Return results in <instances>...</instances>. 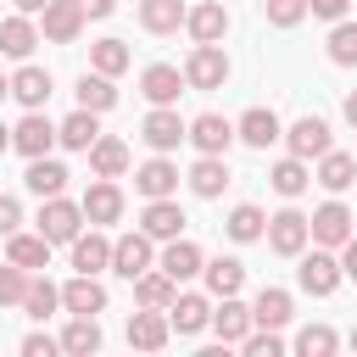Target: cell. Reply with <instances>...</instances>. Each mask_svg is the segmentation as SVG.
Wrapping results in <instances>:
<instances>
[{"instance_id": "cell-1", "label": "cell", "mask_w": 357, "mask_h": 357, "mask_svg": "<svg viewBox=\"0 0 357 357\" xmlns=\"http://www.w3.org/2000/svg\"><path fill=\"white\" fill-rule=\"evenodd\" d=\"M84 201H67V195H50L45 206H39V234L50 240V245H73L78 234H84Z\"/></svg>"}, {"instance_id": "cell-2", "label": "cell", "mask_w": 357, "mask_h": 357, "mask_svg": "<svg viewBox=\"0 0 357 357\" xmlns=\"http://www.w3.org/2000/svg\"><path fill=\"white\" fill-rule=\"evenodd\" d=\"M340 257H329V245H318V251H301V268H296V284L307 290V296H335L340 290Z\"/></svg>"}, {"instance_id": "cell-3", "label": "cell", "mask_w": 357, "mask_h": 357, "mask_svg": "<svg viewBox=\"0 0 357 357\" xmlns=\"http://www.w3.org/2000/svg\"><path fill=\"white\" fill-rule=\"evenodd\" d=\"M184 84H190V89H223V84H229V56H223V45H195L190 61H184Z\"/></svg>"}, {"instance_id": "cell-4", "label": "cell", "mask_w": 357, "mask_h": 357, "mask_svg": "<svg viewBox=\"0 0 357 357\" xmlns=\"http://www.w3.org/2000/svg\"><path fill=\"white\" fill-rule=\"evenodd\" d=\"M139 139H145L151 151H162V156H167V151H178V139H190V123H184L173 106H151V112H145V123H139Z\"/></svg>"}, {"instance_id": "cell-5", "label": "cell", "mask_w": 357, "mask_h": 357, "mask_svg": "<svg viewBox=\"0 0 357 357\" xmlns=\"http://www.w3.org/2000/svg\"><path fill=\"white\" fill-rule=\"evenodd\" d=\"M307 240H312L307 212L284 206V212H273V218H268V245H273L279 257H301V251H307Z\"/></svg>"}, {"instance_id": "cell-6", "label": "cell", "mask_w": 357, "mask_h": 357, "mask_svg": "<svg viewBox=\"0 0 357 357\" xmlns=\"http://www.w3.org/2000/svg\"><path fill=\"white\" fill-rule=\"evenodd\" d=\"M145 268H156L151 234H145V229H134V234H117V240H112V273H123V279L134 284Z\"/></svg>"}, {"instance_id": "cell-7", "label": "cell", "mask_w": 357, "mask_h": 357, "mask_svg": "<svg viewBox=\"0 0 357 357\" xmlns=\"http://www.w3.org/2000/svg\"><path fill=\"white\" fill-rule=\"evenodd\" d=\"M307 223H312V245L340 251V245L351 240V223H357V218H351V206H346V201H324V206H318Z\"/></svg>"}, {"instance_id": "cell-8", "label": "cell", "mask_w": 357, "mask_h": 357, "mask_svg": "<svg viewBox=\"0 0 357 357\" xmlns=\"http://www.w3.org/2000/svg\"><path fill=\"white\" fill-rule=\"evenodd\" d=\"M39 17H45V39H50V45H73V39L84 33V22H89L78 0H50Z\"/></svg>"}, {"instance_id": "cell-9", "label": "cell", "mask_w": 357, "mask_h": 357, "mask_svg": "<svg viewBox=\"0 0 357 357\" xmlns=\"http://www.w3.org/2000/svg\"><path fill=\"white\" fill-rule=\"evenodd\" d=\"M234 139H240V134H234V123H229V117H218V112H201V117L190 123V145H195L201 156H223Z\"/></svg>"}, {"instance_id": "cell-10", "label": "cell", "mask_w": 357, "mask_h": 357, "mask_svg": "<svg viewBox=\"0 0 357 357\" xmlns=\"http://www.w3.org/2000/svg\"><path fill=\"white\" fill-rule=\"evenodd\" d=\"M184 206L173 201V195H162V201H145V212H139V229L151 234V240H178L184 234Z\"/></svg>"}, {"instance_id": "cell-11", "label": "cell", "mask_w": 357, "mask_h": 357, "mask_svg": "<svg viewBox=\"0 0 357 357\" xmlns=\"http://www.w3.org/2000/svg\"><path fill=\"white\" fill-rule=\"evenodd\" d=\"M156 268H162L167 279H178V284H184V279H195V273L206 268V257H201V245H195V240H184V234H178V240H162Z\"/></svg>"}, {"instance_id": "cell-12", "label": "cell", "mask_w": 357, "mask_h": 357, "mask_svg": "<svg viewBox=\"0 0 357 357\" xmlns=\"http://www.w3.org/2000/svg\"><path fill=\"white\" fill-rule=\"evenodd\" d=\"M61 307L78 312V318H95V312H106V284H100L95 273H73V279L61 284Z\"/></svg>"}, {"instance_id": "cell-13", "label": "cell", "mask_w": 357, "mask_h": 357, "mask_svg": "<svg viewBox=\"0 0 357 357\" xmlns=\"http://www.w3.org/2000/svg\"><path fill=\"white\" fill-rule=\"evenodd\" d=\"M251 307L240 301V296H218V307H212V329H218V340L223 346H240L245 335H251Z\"/></svg>"}, {"instance_id": "cell-14", "label": "cell", "mask_w": 357, "mask_h": 357, "mask_svg": "<svg viewBox=\"0 0 357 357\" xmlns=\"http://www.w3.org/2000/svg\"><path fill=\"white\" fill-rule=\"evenodd\" d=\"M167 335H173L167 307H139V312L128 318V346H139V351H162Z\"/></svg>"}, {"instance_id": "cell-15", "label": "cell", "mask_w": 357, "mask_h": 357, "mask_svg": "<svg viewBox=\"0 0 357 357\" xmlns=\"http://www.w3.org/2000/svg\"><path fill=\"white\" fill-rule=\"evenodd\" d=\"M139 95H145L151 106H173V100L184 95V73L167 67V61H151V67L139 73Z\"/></svg>"}, {"instance_id": "cell-16", "label": "cell", "mask_w": 357, "mask_h": 357, "mask_svg": "<svg viewBox=\"0 0 357 357\" xmlns=\"http://www.w3.org/2000/svg\"><path fill=\"white\" fill-rule=\"evenodd\" d=\"M234 134H240L251 151H268L273 139H284V123H279V112H273V106H251V112L234 123Z\"/></svg>"}, {"instance_id": "cell-17", "label": "cell", "mask_w": 357, "mask_h": 357, "mask_svg": "<svg viewBox=\"0 0 357 357\" xmlns=\"http://www.w3.org/2000/svg\"><path fill=\"white\" fill-rule=\"evenodd\" d=\"M11 145H17L22 156H50V145H61V139H56V123H50L45 112H28V117L11 128Z\"/></svg>"}, {"instance_id": "cell-18", "label": "cell", "mask_w": 357, "mask_h": 357, "mask_svg": "<svg viewBox=\"0 0 357 357\" xmlns=\"http://www.w3.org/2000/svg\"><path fill=\"white\" fill-rule=\"evenodd\" d=\"M284 145H290V156L312 162V156L329 151V123H324V117H296V123L284 128Z\"/></svg>"}, {"instance_id": "cell-19", "label": "cell", "mask_w": 357, "mask_h": 357, "mask_svg": "<svg viewBox=\"0 0 357 357\" xmlns=\"http://www.w3.org/2000/svg\"><path fill=\"white\" fill-rule=\"evenodd\" d=\"M134 190H139L145 201H162V195H173V190H178V167L156 151L151 162H139V167H134Z\"/></svg>"}, {"instance_id": "cell-20", "label": "cell", "mask_w": 357, "mask_h": 357, "mask_svg": "<svg viewBox=\"0 0 357 357\" xmlns=\"http://www.w3.org/2000/svg\"><path fill=\"white\" fill-rule=\"evenodd\" d=\"M167 324H173L178 335H201V329L212 324V301H206L201 290H184V296L167 301Z\"/></svg>"}, {"instance_id": "cell-21", "label": "cell", "mask_w": 357, "mask_h": 357, "mask_svg": "<svg viewBox=\"0 0 357 357\" xmlns=\"http://www.w3.org/2000/svg\"><path fill=\"white\" fill-rule=\"evenodd\" d=\"M184 28H190L195 45H218V39L229 33V11H223V0H201V6H190Z\"/></svg>"}, {"instance_id": "cell-22", "label": "cell", "mask_w": 357, "mask_h": 357, "mask_svg": "<svg viewBox=\"0 0 357 357\" xmlns=\"http://www.w3.org/2000/svg\"><path fill=\"white\" fill-rule=\"evenodd\" d=\"M84 218H89L95 229L123 218V190H117V178H95V184L84 190Z\"/></svg>"}, {"instance_id": "cell-23", "label": "cell", "mask_w": 357, "mask_h": 357, "mask_svg": "<svg viewBox=\"0 0 357 357\" xmlns=\"http://www.w3.org/2000/svg\"><path fill=\"white\" fill-rule=\"evenodd\" d=\"M251 329H284L290 318H296V301H290V290H279V284H268V290H257V301H251Z\"/></svg>"}, {"instance_id": "cell-24", "label": "cell", "mask_w": 357, "mask_h": 357, "mask_svg": "<svg viewBox=\"0 0 357 357\" xmlns=\"http://www.w3.org/2000/svg\"><path fill=\"white\" fill-rule=\"evenodd\" d=\"M33 45H39V28H33V17H28V11H17V17H0V56H11V61H28V56H33Z\"/></svg>"}, {"instance_id": "cell-25", "label": "cell", "mask_w": 357, "mask_h": 357, "mask_svg": "<svg viewBox=\"0 0 357 357\" xmlns=\"http://www.w3.org/2000/svg\"><path fill=\"white\" fill-rule=\"evenodd\" d=\"M89 173H95V178H123V173H128V145H123L117 134H100V139L89 145Z\"/></svg>"}, {"instance_id": "cell-26", "label": "cell", "mask_w": 357, "mask_h": 357, "mask_svg": "<svg viewBox=\"0 0 357 357\" xmlns=\"http://www.w3.org/2000/svg\"><path fill=\"white\" fill-rule=\"evenodd\" d=\"M22 184H28L39 201H50V195H61V190H67V167H61L56 156H28V173H22Z\"/></svg>"}, {"instance_id": "cell-27", "label": "cell", "mask_w": 357, "mask_h": 357, "mask_svg": "<svg viewBox=\"0 0 357 357\" xmlns=\"http://www.w3.org/2000/svg\"><path fill=\"white\" fill-rule=\"evenodd\" d=\"M67 251H73V268H78V273H100V268H112V240H106L95 223H89V234H78Z\"/></svg>"}, {"instance_id": "cell-28", "label": "cell", "mask_w": 357, "mask_h": 357, "mask_svg": "<svg viewBox=\"0 0 357 357\" xmlns=\"http://www.w3.org/2000/svg\"><path fill=\"white\" fill-rule=\"evenodd\" d=\"M11 95H17L28 112H39V106L50 100V73H45V67H33V61H22V67L11 73Z\"/></svg>"}, {"instance_id": "cell-29", "label": "cell", "mask_w": 357, "mask_h": 357, "mask_svg": "<svg viewBox=\"0 0 357 357\" xmlns=\"http://www.w3.org/2000/svg\"><path fill=\"white\" fill-rule=\"evenodd\" d=\"M56 139L67 145V151H89L95 139H100V112H89V106H78L67 123H56Z\"/></svg>"}, {"instance_id": "cell-30", "label": "cell", "mask_w": 357, "mask_h": 357, "mask_svg": "<svg viewBox=\"0 0 357 357\" xmlns=\"http://www.w3.org/2000/svg\"><path fill=\"white\" fill-rule=\"evenodd\" d=\"M6 257H11L17 268H28V273H39V268H50V240H45L39 229H33V234H22V229H17V234L6 240Z\"/></svg>"}, {"instance_id": "cell-31", "label": "cell", "mask_w": 357, "mask_h": 357, "mask_svg": "<svg viewBox=\"0 0 357 357\" xmlns=\"http://www.w3.org/2000/svg\"><path fill=\"white\" fill-rule=\"evenodd\" d=\"M184 17H190L184 0H139V22H145V33H178Z\"/></svg>"}, {"instance_id": "cell-32", "label": "cell", "mask_w": 357, "mask_h": 357, "mask_svg": "<svg viewBox=\"0 0 357 357\" xmlns=\"http://www.w3.org/2000/svg\"><path fill=\"white\" fill-rule=\"evenodd\" d=\"M190 190H195L201 201H218V195L229 190V162H223V156H201V162L190 167Z\"/></svg>"}, {"instance_id": "cell-33", "label": "cell", "mask_w": 357, "mask_h": 357, "mask_svg": "<svg viewBox=\"0 0 357 357\" xmlns=\"http://www.w3.org/2000/svg\"><path fill=\"white\" fill-rule=\"evenodd\" d=\"M351 178H357V156H346V151H335V145H329V151L318 156V184H324L329 195H340Z\"/></svg>"}, {"instance_id": "cell-34", "label": "cell", "mask_w": 357, "mask_h": 357, "mask_svg": "<svg viewBox=\"0 0 357 357\" xmlns=\"http://www.w3.org/2000/svg\"><path fill=\"white\" fill-rule=\"evenodd\" d=\"M223 229H229V240L251 245V240H262V234H268V212H262V206H251V201H240V206L223 218Z\"/></svg>"}, {"instance_id": "cell-35", "label": "cell", "mask_w": 357, "mask_h": 357, "mask_svg": "<svg viewBox=\"0 0 357 357\" xmlns=\"http://www.w3.org/2000/svg\"><path fill=\"white\" fill-rule=\"evenodd\" d=\"M268 184L284 195V201H296L307 184H312V167L301 162V156H284V162H273V173H268Z\"/></svg>"}, {"instance_id": "cell-36", "label": "cell", "mask_w": 357, "mask_h": 357, "mask_svg": "<svg viewBox=\"0 0 357 357\" xmlns=\"http://www.w3.org/2000/svg\"><path fill=\"white\" fill-rule=\"evenodd\" d=\"M201 273H206V290H212V296H240V284H245V262H240V257H218V262H206Z\"/></svg>"}, {"instance_id": "cell-37", "label": "cell", "mask_w": 357, "mask_h": 357, "mask_svg": "<svg viewBox=\"0 0 357 357\" xmlns=\"http://www.w3.org/2000/svg\"><path fill=\"white\" fill-rule=\"evenodd\" d=\"M173 296H178V279H167L162 268H145V273L134 279V301H139V307H167Z\"/></svg>"}, {"instance_id": "cell-38", "label": "cell", "mask_w": 357, "mask_h": 357, "mask_svg": "<svg viewBox=\"0 0 357 357\" xmlns=\"http://www.w3.org/2000/svg\"><path fill=\"white\" fill-rule=\"evenodd\" d=\"M61 351H67V357H95V351H100V324L73 312V324L61 329Z\"/></svg>"}, {"instance_id": "cell-39", "label": "cell", "mask_w": 357, "mask_h": 357, "mask_svg": "<svg viewBox=\"0 0 357 357\" xmlns=\"http://www.w3.org/2000/svg\"><path fill=\"white\" fill-rule=\"evenodd\" d=\"M128 61H134V50H128L123 39H95V45H89V67H95V73H106V78L128 73Z\"/></svg>"}, {"instance_id": "cell-40", "label": "cell", "mask_w": 357, "mask_h": 357, "mask_svg": "<svg viewBox=\"0 0 357 357\" xmlns=\"http://www.w3.org/2000/svg\"><path fill=\"white\" fill-rule=\"evenodd\" d=\"M73 95H78V106H89V112H112V106H117L112 78H106V73H95V67L78 78V89H73Z\"/></svg>"}, {"instance_id": "cell-41", "label": "cell", "mask_w": 357, "mask_h": 357, "mask_svg": "<svg viewBox=\"0 0 357 357\" xmlns=\"http://www.w3.org/2000/svg\"><path fill=\"white\" fill-rule=\"evenodd\" d=\"M56 307H61V290H56L50 279H39V273H33V279H28V296H22V312L45 324V318H50Z\"/></svg>"}, {"instance_id": "cell-42", "label": "cell", "mask_w": 357, "mask_h": 357, "mask_svg": "<svg viewBox=\"0 0 357 357\" xmlns=\"http://www.w3.org/2000/svg\"><path fill=\"white\" fill-rule=\"evenodd\" d=\"M329 61H335V67H357V22H351V17H340V22L329 28Z\"/></svg>"}, {"instance_id": "cell-43", "label": "cell", "mask_w": 357, "mask_h": 357, "mask_svg": "<svg viewBox=\"0 0 357 357\" xmlns=\"http://www.w3.org/2000/svg\"><path fill=\"white\" fill-rule=\"evenodd\" d=\"M335 346H340V335H335L329 324H307V329L296 335V351H301V357H329Z\"/></svg>"}, {"instance_id": "cell-44", "label": "cell", "mask_w": 357, "mask_h": 357, "mask_svg": "<svg viewBox=\"0 0 357 357\" xmlns=\"http://www.w3.org/2000/svg\"><path fill=\"white\" fill-rule=\"evenodd\" d=\"M28 279H33V273H28V268H17V262L6 257V262H0V307H22Z\"/></svg>"}, {"instance_id": "cell-45", "label": "cell", "mask_w": 357, "mask_h": 357, "mask_svg": "<svg viewBox=\"0 0 357 357\" xmlns=\"http://www.w3.org/2000/svg\"><path fill=\"white\" fill-rule=\"evenodd\" d=\"M262 11H268L273 28H296L307 17V0H262Z\"/></svg>"}, {"instance_id": "cell-46", "label": "cell", "mask_w": 357, "mask_h": 357, "mask_svg": "<svg viewBox=\"0 0 357 357\" xmlns=\"http://www.w3.org/2000/svg\"><path fill=\"white\" fill-rule=\"evenodd\" d=\"M240 346H245L251 357H279V351H284V340H279V329H251V335H245Z\"/></svg>"}, {"instance_id": "cell-47", "label": "cell", "mask_w": 357, "mask_h": 357, "mask_svg": "<svg viewBox=\"0 0 357 357\" xmlns=\"http://www.w3.org/2000/svg\"><path fill=\"white\" fill-rule=\"evenodd\" d=\"M22 229V201L17 195H0V240H11Z\"/></svg>"}, {"instance_id": "cell-48", "label": "cell", "mask_w": 357, "mask_h": 357, "mask_svg": "<svg viewBox=\"0 0 357 357\" xmlns=\"http://www.w3.org/2000/svg\"><path fill=\"white\" fill-rule=\"evenodd\" d=\"M56 351H61V340H50V335H39V329L22 335V357H56Z\"/></svg>"}, {"instance_id": "cell-49", "label": "cell", "mask_w": 357, "mask_h": 357, "mask_svg": "<svg viewBox=\"0 0 357 357\" xmlns=\"http://www.w3.org/2000/svg\"><path fill=\"white\" fill-rule=\"evenodd\" d=\"M307 11H312V17H324V22H340V17L351 11V0H307Z\"/></svg>"}, {"instance_id": "cell-50", "label": "cell", "mask_w": 357, "mask_h": 357, "mask_svg": "<svg viewBox=\"0 0 357 357\" xmlns=\"http://www.w3.org/2000/svg\"><path fill=\"white\" fill-rule=\"evenodd\" d=\"M340 273H346V279L357 284V234H351V240L340 245Z\"/></svg>"}, {"instance_id": "cell-51", "label": "cell", "mask_w": 357, "mask_h": 357, "mask_svg": "<svg viewBox=\"0 0 357 357\" xmlns=\"http://www.w3.org/2000/svg\"><path fill=\"white\" fill-rule=\"evenodd\" d=\"M84 6V17H112L117 11V0H78Z\"/></svg>"}, {"instance_id": "cell-52", "label": "cell", "mask_w": 357, "mask_h": 357, "mask_svg": "<svg viewBox=\"0 0 357 357\" xmlns=\"http://www.w3.org/2000/svg\"><path fill=\"white\" fill-rule=\"evenodd\" d=\"M45 6H50V0H17V11H28V17H39Z\"/></svg>"}, {"instance_id": "cell-53", "label": "cell", "mask_w": 357, "mask_h": 357, "mask_svg": "<svg viewBox=\"0 0 357 357\" xmlns=\"http://www.w3.org/2000/svg\"><path fill=\"white\" fill-rule=\"evenodd\" d=\"M346 123H351V128H357V89H351V95H346Z\"/></svg>"}, {"instance_id": "cell-54", "label": "cell", "mask_w": 357, "mask_h": 357, "mask_svg": "<svg viewBox=\"0 0 357 357\" xmlns=\"http://www.w3.org/2000/svg\"><path fill=\"white\" fill-rule=\"evenodd\" d=\"M6 151H11V128L0 123V156H6Z\"/></svg>"}, {"instance_id": "cell-55", "label": "cell", "mask_w": 357, "mask_h": 357, "mask_svg": "<svg viewBox=\"0 0 357 357\" xmlns=\"http://www.w3.org/2000/svg\"><path fill=\"white\" fill-rule=\"evenodd\" d=\"M6 95H11V78H6V73H0V100H6Z\"/></svg>"}, {"instance_id": "cell-56", "label": "cell", "mask_w": 357, "mask_h": 357, "mask_svg": "<svg viewBox=\"0 0 357 357\" xmlns=\"http://www.w3.org/2000/svg\"><path fill=\"white\" fill-rule=\"evenodd\" d=\"M351 346H357V329H351Z\"/></svg>"}]
</instances>
